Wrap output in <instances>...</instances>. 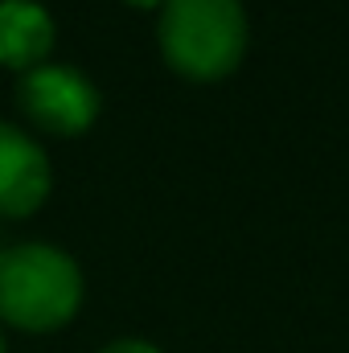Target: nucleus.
Wrapping results in <instances>:
<instances>
[{
  "label": "nucleus",
  "instance_id": "f257e3e1",
  "mask_svg": "<svg viewBox=\"0 0 349 353\" xmlns=\"http://www.w3.org/2000/svg\"><path fill=\"white\" fill-rule=\"evenodd\" d=\"M83 275L70 255L46 243L0 251V316L29 333H50L79 312Z\"/></svg>",
  "mask_w": 349,
  "mask_h": 353
},
{
  "label": "nucleus",
  "instance_id": "f03ea898",
  "mask_svg": "<svg viewBox=\"0 0 349 353\" xmlns=\"http://www.w3.org/2000/svg\"><path fill=\"white\" fill-rule=\"evenodd\" d=\"M247 21L239 0H165L161 50L185 79H222L239 66Z\"/></svg>",
  "mask_w": 349,
  "mask_h": 353
},
{
  "label": "nucleus",
  "instance_id": "7ed1b4c3",
  "mask_svg": "<svg viewBox=\"0 0 349 353\" xmlns=\"http://www.w3.org/2000/svg\"><path fill=\"white\" fill-rule=\"evenodd\" d=\"M21 107L54 136H79L99 115V90L70 66H37L21 79Z\"/></svg>",
  "mask_w": 349,
  "mask_h": 353
},
{
  "label": "nucleus",
  "instance_id": "20e7f679",
  "mask_svg": "<svg viewBox=\"0 0 349 353\" xmlns=\"http://www.w3.org/2000/svg\"><path fill=\"white\" fill-rule=\"evenodd\" d=\"M50 193L46 152L12 123H0V214L25 218Z\"/></svg>",
  "mask_w": 349,
  "mask_h": 353
},
{
  "label": "nucleus",
  "instance_id": "39448f33",
  "mask_svg": "<svg viewBox=\"0 0 349 353\" xmlns=\"http://www.w3.org/2000/svg\"><path fill=\"white\" fill-rule=\"evenodd\" d=\"M54 50V21L33 0H0V62L12 70H37Z\"/></svg>",
  "mask_w": 349,
  "mask_h": 353
},
{
  "label": "nucleus",
  "instance_id": "423d86ee",
  "mask_svg": "<svg viewBox=\"0 0 349 353\" xmlns=\"http://www.w3.org/2000/svg\"><path fill=\"white\" fill-rule=\"evenodd\" d=\"M103 353H161V350H152L148 341H115V345H107Z\"/></svg>",
  "mask_w": 349,
  "mask_h": 353
},
{
  "label": "nucleus",
  "instance_id": "0eeeda50",
  "mask_svg": "<svg viewBox=\"0 0 349 353\" xmlns=\"http://www.w3.org/2000/svg\"><path fill=\"white\" fill-rule=\"evenodd\" d=\"M128 4H140V8H157V4H165V0H128Z\"/></svg>",
  "mask_w": 349,
  "mask_h": 353
},
{
  "label": "nucleus",
  "instance_id": "6e6552de",
  "mask_svg": "<svg viewBox=\"0 0 349 353\" xmlns=\"http://www.w3.org/2000/svg\"><path fill=\"white\" fill-rule=\"evenodd\" d=\"M0 353H4V341H0Z\"/></svg>",
  "mask_w": 349,
  "mask_h": 353
}]
</instances>
